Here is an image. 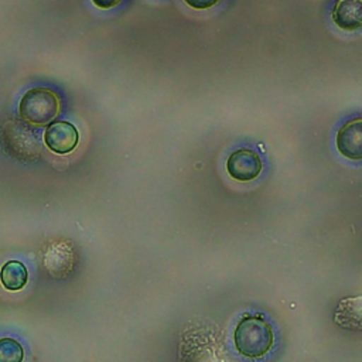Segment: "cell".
Here are the masks:
<instances>
[{"instance_id": "obj_3", "label": "cell", "mask_w": 362, "mask_h": 362, "mask_svg": "<svg viewBox=\"0 0 362 362\" xmlns=\"http://www.w3.org/2000/svg\"><path fill=\"white\" fill-rule=\"evenodd\" d=\"M226 171L233 180L252 181L262 171V160L255 151L249 148H240L228 157Z\"/></svg>"}, {"instance_id": "obj_1", "label": "cell", "mask_w": 362, "mask_h": 362, "mask_svg": "<svg viewBox=\"0 0 362 362\" xmlns=\"http://www.w3.org/2000/svg\"><path fill=\"white\" fill-rule=\"evenodd\" d=\"M235 345L242 355L260 358L273 345L272 327L260 315H246L236 325Z\"/></svg>"}, {"instance_id": "obj_6", "label": "cell", "mask_w": 362, "mask_h": 362, "mask_svg": "<svg viewBox=\"0 0 362 362\" xmlns=\"http://www.w3.org/2000/svg\"><path fill=\"white\" fill-rule=\"evenodd\" d=\"M334 23L346 31L362 25V0H338L332 11Z\"/></svg>"}, {"instance_id": "obj_5", "label": "cell", "mask_w": 362, "mask_h": 362, "mask_svg": "<svg viewBox=\"0 0 362 362\" xmlns=\"http://www.w3.org/2000/svg\"><path fill=\"white\" fill-rule=\"evenodd\" d=\"M338 151L351 160L362 158V120L355 119L345 123L337 134Z\"/></svg>"}, {"instance_id": "obj_9", "label": "cell", "mask_w": 362, "mask_h": 362, "mask_svg": "<svg viewBox=\"0 0 362 362\" xmlns=\"http://www.w3.org/2000/svg\"><path fill=\"white\" fill-rule=\"evenodd\" d=\"M189 7L195 8V10H205L209 7H214L215 4H218L221 0H184Z\"/></svg>"}, {"instance_id": "obj_4", "label": "cell", "mask_w": 362, "mask_h": 362, "mask_svg": "<svg viewBox=\"0 0 362 362\" xmlns=\"http://www.w3.org/2000/svg\"><path fill=\"white\" fill-rule=\"evenodd\" d=\"M78 140V130L69 122H54L47 127L44 133V141L47 147L57 154L71 153L75 150Z\"/></svg>"}, {"instance_id": "obj_8", "label": "cell", "mask_w": 362, "mask_h": 362, "mask_svg": "<svg viewBox=\"0 0 362 362\" xmlns=\"http://www.w3.org/2000/svg\"><path fill=\"white\" fill-rule=\"evenodd\" d=\"M24 349L14 338H0V362H23Z\"/></svg>"}, {"instance_id": "obj_7", "label": "cell", "mask_w": 362, "mask_h": 362, "mask_svg": "<svg viewBox=\"0 0 362 362\" xmlns=\"http://www.w3.org/2000/svg\"><path fill=\"white\" fill-rule=\"evenodd\" d=\"M0 281L8 291L21 290L28 281L27 267L18 260H8L0 269Z\"/></svg>"}, {"instance_id": "obj_2", "label": "cell", "mask_w": 362, "mask_h": 362, "mask_svg": "<svg viewBox=\"0 0 362 362\" xmlns=\"http://www.w3.org/2000/svg\"><path fill=\"white\" fill-rule=\"evenodd\" d=\"M18 112L27 123L44 126L51 123L59 113V99L48 88H33L23 95Z\"/></svg>"}, {"instance_id": "obj_10", "label": "cell", "mask_w": 362, "mask_h": 362, "mask_svg": "<svg viewBox=\"0 0 362 362\" xmlns=\"http://www.w3.org/2000/svg\"><path fill=\"white\" fill-rule=\"evenodd\" d=\"M122 0H92V3L99 7V8H103V10H107V8H112L115 6H117Z\"/></svg>"}]
</instances>
